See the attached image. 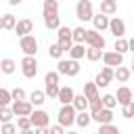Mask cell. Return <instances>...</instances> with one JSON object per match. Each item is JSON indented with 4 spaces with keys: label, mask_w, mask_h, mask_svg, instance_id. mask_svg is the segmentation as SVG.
I'll use <instances>...</instances> for the list:
<instances>
[{
    "label": "cell",
    "mask_w": 134,
    "mask_h": 134,
    "mask_svg": "<svg viewBox=\"0 0 134 134\" xmlns=\"http://www.w3.org/2000/svg\"><path fill=\"white\" fill-rule=\"evenodd\" d=\"M29 103L40 107V105H44V103H46V94H44L42 90H34V92L29 94Z\"/></svg>",
    "instance_id": "cell-23"
},
{
    "label": "cell",
    "mask_w": 134,
    "mask_h": 134,
    "mask_svg": "<svg viewBox=\"0 0 134 134\" xmlns=\"http://www.w3.org/2000/svg\"><path fill=\"white\" fill-rule=\"evenodd\" d=\"M90 119H94V121H98V124H111L113 121V109H100V111H96V113H90Z\"/></svg>",
    "instance_id": "cell-11"
},
{
    "label": "cell",
    "mask_w": 134,
    "mask_h": 134,
    "mask_svg": "<svg viewBox=\"0 0 134 134\" xmlns=\"http://www.w3.org/2000/svg\"><path fill=\"white\" fill-rule=\"evenodd\" d=\"M29 121H31V126H34V128L48 126V121H50V115H48L44 109H36V111H31V113H29Z\"/></svg>",
    "instance_id": "cell-8"
},
{
    "label": "cell",
    "mask_w": 134,
    "mask_h": 134,
    "mask_svg": "<svg viewBox=\"0 0 134 134\" xmlns=\"http://www.w3.org/2000/svg\"><path fill=\"white\" fill-rule=\"evenodd\" d=\"M84 38H86V29L84 27H73L71 29V42L73 44H84Z\"/></svg>",
    "instance_id": "cell-20"
},
{
    "label": "cell",
    "mask_w": 134,
    "mask_h": 134,
    "mask_svg": "<svg viewBox=\"0 0 134 134\" xmlns=\"http://www.w3.org/2000/svg\"><path fill=\"white\" fill-rule=\"evenodd\" d=\"M10 100H25V90H23V88L10 90Z\"/></svg>",
    "instance_id": "cell-40"
},
{
    "label": "cell",
    "mask_w": 134,
    "mask_h": 134,
    "mask_svg": "<svg viewBox=\"0 0 134 134\" xmlns=\"http://www.w3.org/2000/svg\"><path fill=\"white\" fill-rule=\"evenodd\" d=\"M57 31H59V40H67V38H71V27H67V25H59Z\"/></svg>",
    "instance_id": "cell-35"
},
{
    "label": "cell",
    "mask_w": 134,
    "mask_h": 134,
    "mask_svg": "<svg viewBox=\"0 0 134 134\" xmlns=\"http://www.w3.org/2000/svg\"><path fill=\"white\" fill-rule=\"evenodd\" d=\"M19 46H21L23 54H27V57H36V52H38V40L34 36H29V34L27 36H21Z\"/></svg>",
    "instance_id": "cell-2"
},
{
    "label": "cell",
    "mask_w": 134,
    "mask_h": 134,
    "mask_svg": "<svg viewBox=\"0 0 134 134\" xmlns=\"http://www.w3.org/2000/svg\"><path fill=\"white\" fill-rule=\"evenodd\" d=\"M115 38H124V34H126V23L119 19V17H113V19H109V27H107Z\"/></svg>",
    "instance_id": "cell-10"
},
{
    "label": "cell",
    "mask_w": 134,
    "mask_h": 134,
    "mask_svg": "<svg viewBox=\"0 0 134 134\" xmlns=\"http://www.w3.org/2000/svg\"><path fill=\"white\" fill-rule=\"evenodd\" d=\"M44 84H59V73L57 71H48L44 77Z\"/></svg>",
    "instance_id": "cell-42"
},
{
    "label": "cell",
    "mask_w": 134,
    "mask_h": 134,
    "mask_svg": "<svg viewBox=\"0 0 134 134\" xmlns=\"http://www.w3.org/2000/svg\"><path fill=\"white\" fill-rule=\"evenodd\" d=\"M13 105H10V111H13V115H17V117H23V115H29L31 111H34V105L29 103V100H10Z\"/></svg>",
    "instance_id": "cell-6"
},
{
    "label": "cell",
    "mask_w": 134,
    "mask_h": 134,
    "mask_svg": "<svg viewBox=\"0 0 134 134\" xmlns=\"http://www.w3.org/2000/svg\"><path fill=\"white\" fill-rule=\"evenodd\" d=\"M44 25H46L48 29H57V27L61 25L59 15H44Z\"/></svg>",
    "instance_id": "cell-24"
},
{
    "label": "cell",
    "mask_w": 134,
    "mask_h": 134,
    "mask_svg": "<svg viewBox=\"0 0 134 134\" xmlns=\"http://www.w3.org/2000/svg\"><path fill=\"white\" fill-rule=\"evenodd\" d=\"M84 42H86L88 46H92V48H98V50L105 48V38H103L96 29H86V38H84Z\"/></svg>",
    "instance_id": "cell-5"
},
{
    "label": "cell",
    "mask_w": 134,
    "mask_h": 134,
    "mask_svg": "<svg viewBox=\"0 0 134 134\" xmlns=\"http://www.w3.org/2000/svg\"><path fill=\"white\" fill-rule=\"evenodd\" d=\"M67 54H69V59H73V61H80V59L86 54V48H84V44H73V46L67 50Z\"/></svg>",
    "instance_id": "cell-17"
},
{
    "label": "cell",
    "mask_w": 134,
    "mask_h": 134,
    "mask_svg": "<svg viewBox=\"0 0 134 134\" xmlns=\"http://www.w3.org/2000/svg\"><path fill=\"white\" fill-rule=\"evenodd\" d=\"M48 134H65V128L59 126V124H57V126H50V128H48Z\"/></svg>",
    "instance_id": "cell-45"
},
{
    "label": "cell",
    "mask_w": 134,
    "mask_h": 134,
    "mask_svg": "<svg viewBox=\"0 0 134 134\" xmlns=\"http://www.w3.org/2000/svg\"><path fill=\"white\" fill-rule=\"evenodd\" d=\"M113 2H117V0H113Z\"/></svg>",
    "instance_id": "cell-51"
},
{
    "label": "cell",
    "mask_w": 134,
    "mask_h": 134,
    "mask_svg": "<svg viewBox=\"0 0 134 134\" xmlns=\"http://www.w3.org/2000/svg\"><path fill=\"white\" fill-rule=\"evenodd\" d=\"M100 59L105 61V65H107V67H119V65L124 63V54H119V52H115V50L103 52V54H100Z\"/></svg>",
    "instance_id": "cell-9"
},
{
    "label": "cell",
    "mask_w": 134,
    "mask_h": 134,
    "mask_svg": "<svg viewBox=\"0 0 134 134\" xmlns=\"http://www.w3.org/2000/svg\"><path fill=\"white\" fill-rule=\"evenodd\" d=\"M34 134H48V126H40V128H34Z\"/></svg>",
    "instance_id": "cell-46"
},
{
    "label": "cell",
    "mask_w": 134,
    "mask_h": 134,
    "mask_svg": "<svg viewBox=\"0 0 134 134\" xmlns=\"http://www.w3.org/2000/svg\"><path fill=\"white\" fill-rule=\"evenodd\" d=\"M121 107H124V109H121V113H124V117H128V119H130V117L134 115V103L130 100V103H126V105H121Z\"/></svg>",
    "instance_id": "cell-41"
},
{
    "label": "cell",
    "mask_w": 134,
    "mask_h": 134,
    "mask_svg": "<svg viewBox=\"0 0 134 134\" xmlns=\"http://www.w3.org/2000/svg\"><path fill=\"white\" fill-rule=\"evenodd\" d=\"M44 15H59V2L57 0H44Z\"/></svg>",
    "instance_id": "cell-26"
},
{
    "label": "cell",
    "mask_w": 134,
    "mask_h": 134,
    "mask_svg": "<svg viewBox=\"0 0 134 134\" xmlns=\"http://www.w3.org/2000/svg\"><path fill=\"white\" fill-rule=\"evenodd\" d=\"M88 107H90V113H96V111H100V109H103V100H100V96H96V98L88 100Z\"/></svg>",
    "instance_id": "cell-34"
},
{
    "label": "cell",
    "mask_w": 134,
    "mask_h": 134,
    "mask_svg": "<svg viewBox=\"0 0 134 134\" xmlns=\"http://www.w3.org/2000/svg\"><path fill=\"white\" fill-rule=\"evenodd\" d=\"M65 134H77V132H65Z\"/></svg>",
    "instance_id": "cell-50"
},
{
    "label": "cell",
    "mask_w": 134,
    "mask_h": 134,
    "mask_svg": "<svg viewBox=\"0 0 134 134\" xmlns=\"http://www.w3.org/2000/svg\"><path fill=\"white\" fill-rule=\"evenodd\" d=\"M75 124L82 126V128H86L90 124V113L88 111H75Z\"/></svg>",
    "instance_id": "cell-25"
},
{
    "label": "cell",
    "mask_w": 134,
    "mask_h": 134,
    "mask_svg": "<svg viewBox=\"0 0 134 134\" xmlns=\"http://www.w3.org/2000/svg\"><path fill=\"white\" fill-rule=\"evenodd\" d=\"M71 124H75V109L71 107V105H61V109H59V126H71Z\"/></svg>",
    "instance_id": "cell-3"
},
{
    "label": "cell",
    "mask_w": 134,
    "mask_h": 134,
    "mask_svg": "<svg viewBox=\"0 0 134 134\" xmlns=\"http://www.w3.org/2000/svg\"><path fill=\"white\" fill-rule=\"evenodd\" d=\"M73 88L71 86H63V88H59V94H57V98H59V103L61 105H71V100H73Z\"/></svg>",
    "instance_id": "cell-13"
},
{
    "label": "cell",
    "mask_w": 134,
    "mask_h": 134,
    "mask_svg": "<svg viewBox=\"0 0 134 134\" xmlns=\"http://www.w3.org/2000/svg\"><path fill=\"white\" fill-rule=\"evenodd\" d=\"M100 100H103V107H105V109H115V107H117V100H115L113 94H105Z\"/></svg>",
    "instance_id": "cell-30"
},
{
    "label": "cell",
    "mask_w": 134,
    "mask_h": 134,
    "mask_svg": "<svg viewBox=\"0 0 134 134\" xmlns=\"http://www.w3.org/2000/svg\"><path fill=\"white\" fill-rule=\"evenodd\" d=\"M8 103H10V90L0 88V107H6Z\"/></svg>",
    "instance_id": "cell-38"
},
{
    "label": "cell",
    "mask_w": 134,
    "mask_h": 134,
    "mask_svg": "<svg viewBox=\"0 0 134 134\" xmlns=\"http://www.w3.org/2000/svg\"><path fill=\"white\" fill-rule=\"evenodd\" d=\"M57 73L59 75H69V77H73V75H77L80 73V63L77 61H73V59H59V63H57Z\"/></svg>",
    "instance_id": "cell-1"
},
{
    "label": "cell",
    "mask_w": 134,
    "mask_h": 134,
    "mask_svg": "<svg viewBox=\"0 0 134 134\" xmlns=\"http://www.w3.org/2000/svg\"><path fill=\"white\" fill-rule=\"evenodd\" d=\"M98 134H119V130H117V126H113V124H100Z\"/></svg>",
    "instance_id": "cell-32"
},
{
    "label": "cell",
    "mask_w": 134,
    "mask_h": 134,
    "mask_svg": "<svg viewBox=\"0 0 134 134\" xmlns=\"http://www.w3.org/2000/svg\"><path fill=\"white\" fill-rule=\"evenodd\" d=\"M17 132V126L6 121V124H0V134H15Z\"/></svg>",
    "instance_id": "cell-37"
},
{
    "label": "cell",
    "mask_w": 134,
    "mask_h": 134,
    "mask_svg": "<svg viewBox=\"0 0 134 134\" xmlns=\"http://www.w3.org/2000/svg\"><path fill=\"white\" fill-rule=\"evenodd\" d=\"M117 10V2H113V0H103L100 2V13L103 15H113Z\"/></svg>",
    "instance_id": "cell-22"
},
{
    "label": "cell",
    "mask_w": 134,
    "mask_h": 134,
    "mask_svg": "<svg viewBox=\"0 0 134 134\" xmlns=\"http://www.w3.org/2000/svg\"><path fill=\"white\" fill-rule=\"evenodd\" d=\"M109 82H111V80H107L103 73H98V75H96V80H94V84H96L98 88H105V86H109Z\"/></svg>",
    "instance_id": "cell-44"
},
{
    "label": "cell",
    "mask_w": 134,
    "mask_h": 134,
    "mask_svg": "<svg viewBox=\"0 0 134 134\" xmlns=\"http://www.w3.org/2000/svg\"><path fill=\"white\" fill-rule=\"evenodd\" d=\"M21 67H23V75L25 77H36V73H38V63H36V57H23L21 59Z\"/></svg>",
    "instance_id": "cell-7"
},
{
    "label": "cell",
    "mask_w": 134,
    "mask_h": 134,
    "mask_svg": "<svg viewBox=\"0 0 134 134\" xmlns=\"http://www.w3.org/2000/svg\"><path fill=\"white\" fill-rule=\"evenodd\" d=\"M90 21L94 23V29H96V31H103V29H107V27H109V17H107V15H103V13L92 15V19H90Z\"/></svg>",
    "instance_id": "cell-15"
},
{
    "label": "cell",
    "mask_w": 134,
    "mask_h": 134,
    "mask_svg": "<svg viewBox=\"0 0 134 134\" xmlns=\"http://www.w3.org/2000/svg\"><path fill=\"white\" fill-rule=\"evenodd\" d=\"M113 96H115L117 105H126V103L132 100V90L128 86H121V88H117V94H113Z\"/></svg>",
    "instance_id": "cell-14"
},
{
    "label": "cell",
    "mask_w": 134,
    "mask_h": 134,
    "mask_svg": "<svg viewBox=\"0 0 134 134\" xmlns=\"http://www.w3.org/2000/svg\"><path fill=\"white\" fill-rule=\"evenodd\" d=\"M17 19L13 15H2V29H15Z\"/></svg>",
    "instance_id": "cell-28"
},
{
    "label": "cell",
    "mask_w": 134,
    "mask_h": 134,
    "mask_svg": "<svg viewBox=\"0 0 134 134\" xmlns=\"http://www.w3.org/2000/svg\"><path fill=\"white\" fill-rule=\"evenodd\" d=\"M130 75H132V71H130L128 67H121V65H119L117 69H113V77H117V82H121V84L128 82Z\"/></svg>",
    "instance_id": "cell-18"
},
{
    "label": "cell",
    "mask_w": 134,
    "mask_h": 134,
    "mask_svg": "<svg viewBox=\"0 0 134 134\" xmlns=\"http://www.w3.org/2000/svg\"><path fill=\"white\" fill-rule=\"evenodd\" d=\"M71 107H73L75 111H86V109H88V98H86L84 94H73Z\"/></svg>",
    "instance_id": "cell-16"
},
{
    "label": "cell",
    "mask_w": 134,
    "mask_h": 134,
    "mask_svg": "<svg viewBox=\"0 0 134 134\" xmlns=\"http://www.w3.org/2000/svg\"><path fill=\"white\" fill-rule=\"evenodd\" d=\"M15 67H17V63H15L13 59H2V61H0V71L6 73V75L15 73Z\"/></svg>",
    "instance_id": "cell-21"
},
{
    "label": "cell",
    "mask_w": 134,
    "mask_h": 134,
    "mask_svg": "<svg viewBox=\"0 0 134 134\" xmlns=\"http://www.w3.org/2000/svg\"><path fill=\"white\" fill-rule=\"evenodd\" d=\"M59 84H46V88H44V94L46 96H50V98H57V94H59Z\"/></svg>",
    "instance_id": "cell-33"
},
{
    "label": "cell",
    "mask_w": 134,
    "mask_h": 134,
    "mask_svg": "<svg viewBox=\"0 0 134 134\" xmlns=\"http://www.w3.org/2000/svg\"><path fill=\"white\" fill-rule=\"evenodd\" d=\"M48 54H50L52 59H61V57H63V50L59 48V44H50V46H48Z\"/></svg>",
    "instance_id": "cell-39"
},
{
    "label": "cell",
    "mask_w": 134,
    "mask_h": 134,
    "mask_svg": "<svg viewBox=\"0 0 134 134\" xmlns=\"http://www.w3.org/2000/svg\"><path fill=\"white\" fill-rule=\"evenodd\" d=\"M100 54H103V50H98V48H92V46H88V48H86V54H84V57H86L88 61H92V63H94V61H98V59H100Z\"/></svg>",
    "instance_id": "cell-27"
},
{
    "label": "cell",
    "mask_w": 134,
    "mask_h": 134,
    "mask_svg": "<svg viewBox=\"0 0 134 134\" xmlns=\"http://www.w3.org/2000/svg\"><path fill=\"white\" fill-rule=\"evenodd\" d=\"M0 29H2V17H0Z\"/></svg>",
    "instance_id": "cell-49"
},
{
    "label": "cell",
    "mask_w": 134,
    "mask_h": 134,
    "mask_svg": "<svg viewBox=\"0 0 134 134\" xmlns=\"http://www.w3.org/2000/svg\"><path fill=\"white\" fill-rule=\"evenodd\" d=\"M19 134H34V130H31V128H27V130H21Z\"/></svg>",
    "instance_id": "cell-48"
},
{
    "label": "cell",
    "mask_w": 134,
    "mask_h": 134,
    "mask_svg": "<svg viewBox=\"0 0 134 134\" xmlns=\"http://www.w3.org/2000/svg\"><path fill=\"white\" fill-rule=\"evenodd\" d=\"M21 2H23V0H8V4H10V6H19Z\"/></svg>",
    "instance_id": "cell-47"
},
{
    "label": "cell",
    "mask_w": 134,
    "mask_h": 134,
    "mask_svg": "<svg viewBox=\"0 0 134 134\" xmlns=\"http://www.w3.org/2000/svg\"><path fill=\"white\" fill-rule=\"evenodd\" d=\"M57 44H59V48H61L63 52H67V50H69V48L73 46V42H71V38H67V40H59Z\"/></svg>",
    "instance_id": "cell-43"
},
{
    "label": "cell",
    "mask_w": 134,
    "mask_h": 134,
    "mask_svg": "<svg viewBox=\"0 0 134 134\" xmlns=\"http://www.w3.org/2000/svg\"><path fill=\"white\" fill-rule=\"evenodd\" d=\"M31 29H34V21H31V19H19V21L15 23V31H17L19 38L31 34Z\"/></svg>",
    "instance_id": "cell-12"
},
{
    "label": "cell",
    "mask_w": 134,
    "mask_h": 134,
    "mask_svg": "<svg viewBox=\"0 0 134 134\" xmlns=\"http://www.w3.org/2000/svg\"><path fill=\"white\" fill-rule=\"evenodd\" d=\"M17 128H19V130H27V128H31V121H29V115H23V117H17Z\"/></svg>",
    "instance_id": "cell-36"
},
{
    "label": "cell",
    "mask_w": 134,
    "mask_h": 134,
    "mask_svg": "<svg viewBox=\"0 0 134 134\" xmlns=\"http://www.w3.org/2000/svg\"><path fill=\"white\" fill-rule=\"evenodd\" d=\"M84 96H86L88 100L96 98V96H98V86H96L94 82H88V84H84Z\"/></svg>",
    "instance_id": "cell-19"
},
{
    "label": "cell",
    "mask_w": 134,
    "mask_h": 134,
    "mask_svg": "<svg viewBox=\"0 0 134 134\" xmlns=\"http://www.w3.org/2000/svg\"><path fill=\"white\" fill-rule=\"evenodd\" d=\"M13 119V111H10V107L6 105V107H0V124H6V121H10Z\"/></svg>",
    "instance_id": "cell-31"
},
{
    "label": "cell",
    "mask_w": 134,
    "mask_h": 134,
    "mask_svg": "<svg viewBox=\"0 0 134 134\" xmlns=\"http://www.w3.org/2000/svg\"><path fill=\"white\" fill-rule=\"evenodd\" d=\"M113 50L119 52V54L128 52V40H124V38H115V48H113Z\"/></svg>",
    "instance_id": "cell-29"
},
{
    "label": "cell",
    "mask_w": 134,
    "mask_h": 134,
    "mask_svg": "<svg viewBox=\"0 0 134 134\" xmlns=\"http://www.w3.org/2000/svg\"><path fill=\"white\" fill-rule=\"evenodd\" d=\"M92 2L90 0H80L77 2V6H75V17L80 19V21H90L92 19Z\"/></svg>",
    "instance_id": "cell-4"
}]
</instances>
